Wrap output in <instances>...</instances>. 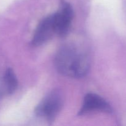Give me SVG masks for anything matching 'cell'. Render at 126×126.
I'll use <instances>...</instances> for the list:
<instances>
[{"instance_id":"cell-5","label":"cell","mask_w":126,"mask_h":126,"mask_svg":"<svg viewBox=\"0 0 126 126\" xmlns=\"http://www.w3.org/2000/svg\"><path fill=\"white\" fill-rule=\"evenodd\" d=\"M55 33L52 14L43 18L37 26L33 38L32 44L39 46L46 43Z\"/></svg>"},{"instance_id":"cell-2","label":"cell","mask_w":126,"mask_h":126,"mask_svg":"<svg viewBox=\"0 0 126 126\" xmlns=\"http://www.w3.org/2000/svg\"><path fill=\"white\" fill-rule=\"evenodd\" d=\"M63 97L58 90H54L48 94L34 110L35 114L39 117L46 118L52 122L63 107Z\"/></svg>"},{"instance_id":"cell-3","label":"cell","mask_w":126,"mask_h":126,"mask_svg":"<svg viewBox=\"0 0 126 126\" xmlns=\"http://www.w3.org/2000/svg\"><path fill=\"white\" fill-rule=\"evenodd\" d=\"M73 15V9L71 4L65 0H60V9L52 14L56 34L60 36H65L68 34Z\"/></svg>"},{"instance_id":"cell-4","label":"cell","mask_w":126,"mask_h":126,"mask_svg":"<svg viewBox=\"0 0 126 126\" xmlns=\"http://www.w3.org/2000/svg\"><path fill=\"white\" fill-rule=\"evenodd\" d=\"M94 111H100L107 113H113V108L106 100L96 94L88 93L84 98L82 105L78 115H83Z\"/></svg>"},{"instance_id":"cell-7","label":"cell","mask_w":126,"mask_h":126,"mask_svg":"<svg viewBox=\"0 0 126 126\" xmlns=\"http://www.w3.org/2000/svg\"><path fill=\"white\" fill-rule=\"evenodd\" d=\"M6 94H8V92H7V87L5 84L3 78H2V79H0V98H1Z\"/></svg>"},{"instance_id":"cell-1","label":"cell","mask_w":126,"mask_h":126,"mask_svg":"<svg viewBox=\"0 0 126 126\" xmlns=\"http://www.w3.org/2000/svg\"><path fill=\"white\" fill-rule=\"evenodd\" d=\"M55 65L59 73L65 76L79 78L87 75L90 60L87 54L72 44H66L58 50Z\"/></svg>"},{"instance_id":"cell-6","label":"cell","mask_w":126,"mask_h":126,"mask_svg":"<svg viewBox=\"0 0 126 126\" xmlns=\"http://www.w3.org/2000/svg\"><path fill=\"white\" fill-rule=\"evenodd\" d=\"M3 79L7 87L8 94L13 93L17 89L18 82L16 75L12 69L8 68L6 70L3 76Z\"/></svg>"}]
</instances>
